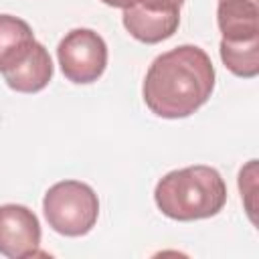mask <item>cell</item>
I'll return each mask as SVG.
<instances>
[{
	"mask_svg": "<svg viewBox=\"0 0 259 259\" xmlns=\"http://www.w3.org/2000/svg\"><path fill=\"white\" fill-rule=\"evenodd\" d=\"M214 89L210 57L196 45H180L156 57L142 95L148 109L164 119H180L200 109Z\"/></svg>",
	"mask_w": 259,
	"mask_h": 259,
	"instance_id": "cell-1",
	"label": "cell"
},
{
	"mask_svg": "<svg viewBox=\"0 0 259 259\" xmlns=\"http://www.w3.org/2000/svg\"><path fill=\"white\" fill-rule=\"evenodd\" d=\"M156 206L174 221H198L214 217L227 202V184L219 170L196 164L162 176L154 190Z\"/></svg>",
	"mask_w": 259,
	"mask_h": 259,
	"instance_id": "cell-2",
	"label": "cell"
},
{
	"mask_svg": "<svg viewBox=\"0 0 259 259\" xmlns=\"http://www.w3.org/2000/svg\"><path fill=\"white\" fill-rule=\"evenodd\" d=\"M42 212L55 233L65 237H83L97 223L99 198L85 182L61 180L45 192Z\"/></svg>",
	"mask_w": 259,
	"mask_h": 259,
	"instance_id": "cell-3",
	"label": "cell"
},
{
	"mask_svg": "<svg viewBox=\"0 0 259 259\" xmlns=\"http://www.w3.org/2000/svg\"><path fill=\"white\" fill-rule=\"evenodd\" d=\"M57 59L63 75L71 83L87 85L103 75L107 67V45L91 28H73L61 38Z\"/></svg>",
	"mask_w": 259,
	"mask_h": 259,
	"instance_id": "cell-4",
	"label": "cell"
},
{
	"mask_svg": "<svg viewBox=\"0 0 259 259\" xmlns=\"http://www.w3.org/2000/svg\"><path fill=\"white\" fill-rule=\"evenodd\" d=\"M40 223L36 214L24 204L0 206V255L10 259H26L42 255Z\"/></svg>",
	"mask_w": 259,
	"mask_h": 259,
	"instance_id": "cell-5",
	"label": "cell"
},
{
	"mask_svg": "<svg viewBox=\"0 0 259 259\" xmlns=\"http://www.w3.org/2000/svg\"><path fill=\"white\" fill-rule=\"evenodd\" d=\"M125 30L140 42L156 45L170 38L180 24V10H154L142 4H134L123 10Z\"/></svg>",
	"mask_w": 259,
	"mask_h": 259,
	"instance_id": "cell-6",
	"label": "cell"
},
{
	"mask_svg": "<svg viewBox=\"0 0 259 259\" xmlns=\"http://www.w3.org/2000/svg\"><path fill=\"white\" fill-rule=\"evenodd\" d=\"M2 77L6 85L18 93H36L45 89L53 79V61L49 51L36 40L30 53L16 67L4 71Z\"/></svg>",
	"mask_w": 259,
	"mask_h": 259,
	"instance_id": "cell-7",
	"label": "cell"
},
{
	"mask_svg": "<svg viewBox=\"0 0 259 259\" xmlns=\"http://www.w3.org/2000/svg\"><path fill=\"white\" fill-rule=\"evenodd\" d=\"M259 0H219L217 24L221 40L259 38Z\"/></svg>",
	"mask_w": 259,
	"mask_h": 259,
	"instance_id": "cell-8",
	"label": "cell"
},
{
	"mask_svg": "<svg viewBox=\"0 0 259 259\" xmlns=\"http://www.w3.org/2000/svg\"><path fill=\"white\" fill-rule=\"evenodd\" d=\"M34 42L36 38L26 20L0 14V73L16 67L30 53Z\"/></svg>",
	"mask_w": 259,
	"mask_h": 259,
	"instance_id": "cell-9",
	"label": "cell"
},
{
	"mask_svg": "<svg viewBox=\"0 0 259 259\" xmlns=\"http://www.w3.org/2000/svg\"><path fill=\"white\" fill-rule=\"evenodd\" d=\"M225 67L243 79H253L259 73V38L249 40H221L219 47Z\"/></svg>",
	"mask_w": 259,
	"mask_h": 259,
	"instance_id": "cell-10",
	"label": "cell"
},
{
	"mask_svg": "<svg viewBox=\"0 0 259 259\" xmlns=\"http://www.w3.org/2000/svg\"><path fill=\"white\" fill-rule=\"evenodd\" d=\"M239 190L251 223H255V194H257V160H249L239 172Z\"/></svg>",
	"mask_w": 259,
	"mask_h": 259,
	"instance_id": "cell-11",
	"label": "cell"
},
{
	"mask_svg": "<svg viewBox=\"0 0 259 259\" xmlns=\"http://www.w3.org/2000/svg\"><path fill=\"white\" fill-rule=\"evenodd\" d=\"M136 4H142L146 8H154V10H180L184 0H138Z\"/></svg>",
	"mask_w": 259,
	"mask_h": 259,
	"instance_id": "cell-12",
	"label": "cell"
},
{
	"mask_svg": "<svg viewBox=\"0 0 259 259\" xmlns=\"http://www.w3.org/2000/svg\"><path fill=\"white\" fill-rule=\"evenodd\" d=\"M103 4H107V6H113V8H121V10H125V8H130V6H134L138 0H101Z\"/></svg>",
	"mask_w": 259,
	"mask_h": 259,
	"instance_id": "cell-13",
	"label": "cell"
}]
</instances>
